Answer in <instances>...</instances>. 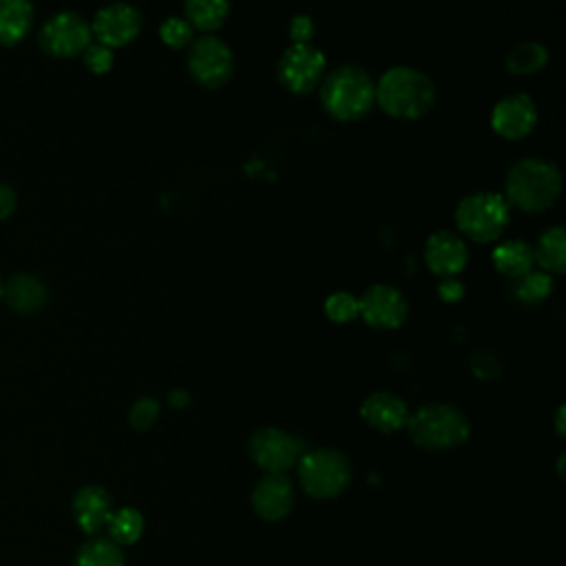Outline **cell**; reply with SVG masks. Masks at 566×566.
<instances>
[{
	"label": "cell",
	"mask_w": 566,
	"mask_h": 566,
	"mask_svg": "<svg viewBox=\"0 0 566 566\" xmlns=\"http://www.w3.org/2000/svg\"><path fill=\"white\" fill-rule=\"evenodd\" d=\"M376 104L394 119H420L436 106L433 80L413 66H391L376 82Z\"/></svg>",
	"instance_id": "1"
},
{
	"label": "cell",
	"mask_w": 566,
	"mask_h": 566,
	"mask_svg": "<svg viewBox=\"0 0 566 566\" xmlns=\"http://www.w3.org/2000/svg\"><path fill=\"white\" fill-rule=\"evenodd\" d=\"M562 195L559 168L542 157L515 161L504 177V199L522 212H544Z\"/></svg>",
	"instance_id": "2"
},
{
	"label": "cell",
	"mask_w": 566,
	"mask_h": 566,
	"mask_svg": "<svg viewBox=\"0 0 566 566\" xmlns=\"http://www.w3.org/2000/svg\"><path fill=\"white\" fill-rule=\"evenodd\" d=\"M321 104L336 122H356L365 117L376 104V88L371 75L356 66L343 64L323 77Z\"/></svg>",
	"instance_id": "3"
},
{
	"label": "cell",
	"mask_w": 566,
	"mask_h": 566,
	"mask_svg": "<svg viewBox=\"0 0 566 566\" xmlns=\"http://www.w3.org/2000/svg\"><path fill=\"white\" fill-rule=\"evenodd\" d=\"M405 427L413 444L427 451L455 449L471 436L467 416L449 402H431L418 407L413 413H409Z\"/></svg>",
	"instance_id": "4"
},
{
	"label": "cell",
	"mask_w": 566,
	"mask_h": 566,
	"mask_svg": "<svg viewBox=\"0 0 566 566\" xmlns=\"http://www.w3.org/2000/svg\"><path fill=\"white\" fill-rule=\"evenodd\" d=\"M453 219L460 237H467L475 243H493L504 234L509 226L511 206L500 192L478 190L460 199Z\"/></svg>",
	"instance_id": "5"
},
{
	"label": "cell",
	"mask_w": 566,
	"mask_h": 566,
	"mask_svg": "<svg viewBox=\"0 0 566 566\" xmlns=\"http://www.w3.org/2000/svg\"><path fill=\"white\" fill-rule=\"evenodd\" d=\"M301 489L314 500H332L340 495L352 480V462L336 449H312L298 458Z\"/></svg>",
	"instance_id": "6"
},
{
	"label": "cell",
	"mask_w": 566,
	"mask_h": 566,
	"mask_svg": "<svg viewBox=\"0 0 566 566\" xmlns=\"http://www.w3.org/2000/svg\"><path fill=\"white\" fill-rule=\"evenodd\" d=\"M186 66L197 84L206 88H219L228 84L234 73V53L214 33H203L190 42Z\"/></svg>",
	"instance_id": "7"
},
{
	"label": "cell",
	"mask_w": 566,
	"mask_h": 566,
	"mask_svg": "<svg viewBox=\"0 0 566 566\" xmlns=\"http://www.w3.org/2000/svg\"><path fill=\"white\" fill-rule=\"evenodd\" d=\"M325 69H327V57L318 46L290 44L279 60L276 75H279V82L290 93L303 95L314 91L323 82Z\"/></svg>",
	"instance_id": "8"
},
{
	"label": "cell",
	"mask_w": 566,
	"mask_h": 566,
	"mask_svg": "<svg viewBox=\"0 0 566 566\" xmlns=\"http://www.w3.org/2000/svg\"><path fill=\"white\" fill-rule=\"evenodd\" d=\"M40 46L44 53L57 60L82 55L93 42L91 24L75 11H60L51 15L40 29Z\"/></svg>",
	"instance_id": "9"
},
{
	"label": "cell",
	"mask_w": 566,
	"mask_h": 566,
	"mask_svg": "<svg viewBox=\"0 0 566 566\" xmlns=\"http://www.w3.org/2000/svg\"><path fill=\"white\" fill-rule=\"evenodd\" d=\"M248 453L265 473H285L303 455V442L279 427H261L250 436Z\"/></svg>",
	"instance_id": "10"
},
{
	"label": "cell",
	"mask_w": 566,
	"mask_h": 566,
	"mask_svg": "<svg viewBox=\"0 0 566 566\" xmlns=\"http://www.w3.org/2000/svg\"><path fill=\"white\" fill-rule=\"evenodd\" d=\"M409 314L405 294L389 283L369 285L358 298V316L374 329H398Z\"/></svg>",
	"instance_id": "11"
},
{
	"label": "cell",
	"mask_w": 566,
	"mask_h": 566,
	"mask_svg": "<svg viewBox=\"0 0 566 566\" xmlns=\"http://www.w3.org/2000/svg\"><path fill=\"white\" fill-rule=\"evenodd\" d=\"M142 24L144 18L135 4L111 2L95 13L91 22V33L99 44L108 49H119L130 44L139 35Z\"/></svg>",
	"instance_id": "12"
},
{
	"label": "cell",
	"mask_w": 566,
	"mask_h": 566,
	"mask_svg": "<svg viewBox=\"0 0 566 566\" xmlns=\"http://www.w3.org/2000/svg\"><path fill=\"white\" fill-rule=\"evenodd\" d=\"M537 124V104L526 93H511L495 102L491 111V128L497 137L517 142L533 133Z\"/></svg>",
	"instance_id": "13"
},
{
	"label": "cell",
	"mask_w": 566,
	"mask_h": 566,
	"mask_svg": "<svg viewBox=\"0 0 566 566\" xmlns=\"http://www.w3.org/2000/svg\"><path fill=\"white\" fill-rule=\"evenodd\" d=\"M424 263L438 279H453L467 268L469 248L458 232L436 230L424 243Z\"/></svg>",
	"instance_id": "14"
},
{
	"label": "cell",
	"mask_w": 566,
	"mask_h": 566,
	"mask_svg": "<svg viewBox=\"0 0 566 566\" xmlns=\"http://www.w3.org/2000/svg\"><path fill=\"white\" fill-rule=\"evenodd\" d=\"M252 511L265 522L283 520L294 506V486L285 473H265L252 489Z\"/></svg>",
	"instance_id": "15"
},
{
	"label": "cell",
	"mask_w": 566,
	"mask_h": 566,
	"mask_svg": "<svg viewBox=\"0 0 566 566\" xmlns=\"http://www.w3.org/2000/svg\"><path fill=\"white\" fill-rule=\"evenodd\" d=\"M73 517L75 524L86 533V535H95L102 528H106L111 515H113V504H111V495L104 486L97 484H86L82 486L75 497H73Z\"/></svg>",
	"instance_id": "16"
},
{
	"label": "cell",
	"mask_w": 566,
	"mask_h": 566,
	"mask_svg": "<svg viewBox=\"0 0 566 566\" xmlns=\"http://www.w3.org/2000/svg\"><path fill=\"white\" fill-rule=\"evenodd\" d=\"M363 420L382 433H394L407 424L409 409L407 402L389 391H374L360 405Z\"/></svg>",
	"instance_id": "17"
},
{
	"label": "cell",
	"mask_w": 566,
	"mask_h": 566,
	"mask_svg": "<svg viewBox=\"0 0 566 566\" xmlns=\"http://www.w3.org/2000/svg\"><path fill=\"white\" fill-rule=\"evenodd\" d=\"M7 305L18 314H35L46 303V285L35 274H13L2 292Z\"/></svg>",
	"instance_id": "18"
},
{
	"label": "cell",
	"mask_w": 566,
	"mask_h": 566,
	"mask_svg": "<svg viewBox=\"0 0 566 566\" xmlns=\"http://www.w3.org/2000/svg\"><path fill=\"white\" fill-rule=\"evenodd\" d=\"M493 265L506 279H522L535 265L533 248L522 239H506L493 248Z\"/></svg>",
	"instance_id": "19"
},
{
	"label": "cell",
	"mask_w": 566,
	"mask_h": 566,
	"mask_svg": "<svg viewBox=\"0 0 566 566\" xmlns=\"http://www.w3.org/2000/svg\"><path fill=\"white\" fill-rule=\"evenodd\" d=\"M533 248V261L542 272L557 276L566 270V232L562 226L546 228Z\"/></svg>",
	"instance_id": "20"
},
{
	"label": "cell",
	"mask_w": 566,
	"mask_h": 566,
	"mask_svg": "<svg viewBox=\"0 0 566 566\" xmlns=\"http://www.w3.org/2000/svg\"><path fill=\"white\" fill-rule=\"evenodd\" d=\"M33 4L31 0H0V44H18L31 29Z\"/></svg>",
	"instance_id": "21"
},
{
	"label": "cell",
	"mask_w": 566,
	"mask_h": 566,
	"mask_svg": "<svg viewBox=\"0 0 566 566\" xmlns=\"http://www.w3.org/2000/svg\"><path fill=\"white\" fill-rule=\"evenodd\" d=\"M230 15V0H184V18L195 31L214 33Z\"/></svg>",
	"instance_id": "22"
},
{
	"label": "cell",
	"mask_w": 566,
	"mask_h": 566,
	"mask_svg": "<svg viewBox=\"0 0 566 566\" xmlns=\"http://www.w3.org/2000/svg\"><path fill=\"white\" fill-rule=\"evenodd\" d=\"M548 49L537 42V40H526V42H520L517 46H513L509 53H506V71L511 75H517V77H524V75H535L539 73L546 64H548Z\"/></svg>",
	"instance_id": "23"
},
{
	"label": "cell",
	"mask_w": 566,
	"mask_h": 566,
	"mask_svg": "<svg viewBox=\"0 0 566 566\" xmlns=\"http://www.w3.org/2000/svg\"><path fill=\"white\" fill-rule=\"evenodd\" d=\"M73 566H126V559L115 542L95 537L80 546Z\"/></svg>",
	"instance_id": "24"
},
{
	"label": "cell",
	"mask_w": 566,
	"mask_h": 566,
	"mask_svg": "<svg viewBox=\"0 0 566 566\" xmlns=\"http://www.w3.org/2000/svg\"><path fill=\"white\" fill-rule=\"evenodd\" d=\"M106 528L111 542H115L117 546L135 544L144 533V515L133 506H124L119 511H113Z\"/></svg>",
	"instance_id": "25"
},
{
	"label": "cell",
	"mask_w": 566,
	"mask_h": 566,
	"mask_svg": "<svg viewBox=\"0 0 566 566\" xmlns=\"http://www.w3.org/2000/svg\"><path fill=\"white\" fill-rule=\"evenodd\" d=\"M553 292V276L542 272V270H531L522 279H517L515 285V296L522 303H539Z\"/></svg>",
	"instance_id": "26"
},
{
	"label": "cell",
	"mask_w": 566,
	"mask_h": 566,
	"mask_svg": "<svg viewBox=\"0 0 566 566\" xmlns=\"http://www.w3.org/2000/svg\"><path fill=\"white\" fill-rule=\"evenodd\" d=\"M323 312H325V316H327L332 323H349V321H354V318L358 316V296H354V294L347 292V290L332 292V294L325 298Z\"/></svg>",
	"instance_id": "27"
},
{
	"label": "cell",
	"mask_w": 566,
	"mask_h": 566,
	"mask_svg": "<svg viewBox=\"0 0 566 566\" xmlns=\"http://www.w3.org/2000/svg\"><path fill=\"white\" fill-rule=\"evenodd\" d=\"M159 38L168 49H188L195 40V29L181 15H170L159 24Z\"/></svg>",
	"instance_id": "28"
},
{
	"label": "cell",
	"mask_w": 566,
	"mask_h": 566,
	"mask_svg": "<svg viewBox=\"0 0 566 566\" xmlns=\"http://www.w3.org/2000/svg\"><path fill=\"white\" fill-rule=\"evenodd\" d=\"M157 418H159V402L150 396L137 398L128 411V424L135 431H148Z\"/></svg>",
	"instance_id": "29"
},
{
	"label": "cell",
	"mask_w": 566,
	"mask_h": 566,
	"mask_svg": "<svg viewBox=\"0 0 566 566\" xmlns=\"http://www.w3.org/2000/svg\"><path fill=\"white\" fill-rule=\"evenodd\" d=\"M82 60H84V66L95 73V75H102V73H108L113 69V62H115V55H113V49L99 44V42H91L84 53H82Z\"/></svg>",
	"instance_id": "30"
},
{
	"label": "cell",
	"mask_w": 566,
	"mask_h": 566,
	"mask_svg": "<svg viewBox=\"0 0 566 566\" xmlns=\"http://www.w3.org/2000/svg\"><path fill=\"white\" fill-rule=\"evenodd\" d=\"M314 20L305 13H298L290 20V29H287V35L292 40V44H312L314 40Z\"/></svg>",
	"instance_id": "31"
},
{
	"label": "cell",
	"mask_w": 566,
	"mask_h": 566,
	"mask_svg": "<svg viewBox=\"0 0 566 566\" xmlns=\"http://www.w3.org/2000/svg\"><path fill=\"white\" fill-rule=\"evenodd\" d=\"M471 369L478 378H495L500 374V363L491 354H475L471 358Z\"/></svg>",
	"instance_id": "32"
},
{
	"label": "cell",
	"mask_w": 566,
	"mask_h": 566,
	"mask_svg": "<svg viewBox=\"0 0 566 566\" xmlns=\"http://www.w3.org/2000/svg\"><path fill=\"white\" fill-rule=\"evenodd\" d=\"M438 294L442 301L447 303H453V301H460L462 294H464V285L453 276V279H442L440 287H438Z\"/></svg>",
	"instance_id": "33"
},
{
	"label": "cell",
	"mask_w": 566,
	"mask_h": 566,
	"mask_svg": "<svg viewBox=\"0 0 566 566\" xmlns=\"http://www.w3.org/2000/svg\"><path fill=\"white\" fill-rule=\"evenodd\" d=\"M15 203H18V199H15L13 188L7 184H0V221L13 214Z\"/></svg>",
	"instance_id": "34"
},
{
	"label": "cell",
	"mask_w": 566,
	"mask_h": 566,
	"mask_svg": "<svg viewBox=\"0 0 566 566\" xmlns=\"http://www.w3.org/2000/svg\"><path fill=\"white\" fill-rule=\"evenodd\" d=\"M168 402L175 407V409H184L188 402H190V396L186 389H172L170 396H168Z\"/></svg>",
	"instance_id": "35"
},
{
	"label": "cell",
	"mask_w": 566,
	"mask_h": 566,
	"mask_svg": "<svg viewBox=\"0 0 566 566\" xmlns=\"http://www.w3.org/2000/svg\"><path fill=\"white\" fill-rule=\"evenodd\" d=\"M555 431H557V436H564V433H566V431H564V407L557 409V416H555Z\"/></svg>",
	"instance_id": "36"
},
{
	"label": "cell",
	"mask_w": 566,
	"mask_h": 566,
	"mask_svg": "<svg viewBox=\"0 0 566 566\" xmlns=\"http://www.w3.org/2000/svg\"><path fill=\"white\" fill-rule=\"evenodd\" d=\"M2 292H4V283H2V279H0V298H2Z\"/></svg>",
	"instance_id": "37"
}]
</instances>
